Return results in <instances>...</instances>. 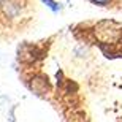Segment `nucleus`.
<instances>
[{"mask_svg":"<svg viewBox=\"0 0 122 122\" xmlns=\"http://www.w3.org/2000/svg\"><path fill=\"white\" fill-rule=\"evenodd\" d=\"M2 6H3V11H5V14H6L8 18L18 16V13L21 11V6H19L16 2H13V0H3Z\"/></svg>","mask_w":122,"mask_h":122,"instance_id":"1","label":"nucleus"},{"mask_svg":"<svg viewBox=\"0 0 122 122\" xmlns=\"http://www.w3.org/2000/svg\"><path fill=\"white\" fill-rule=\"evenodd\" d=\"M43 3L48 6L49 10H52L54 13H57V11H60V5L57 3V2H54V0H43Z\"/></svg>","mask_w":122,"mask_h":122,"instance_id":"2","label":"nucleus"},{"mask_svg":"<svg viewBox=\"0 0 122 122\" xmlns=\"http://www.w3.org/2000/svg\"><path fill=\"white\" fill-rule=\"evenodd\" d=\"M94 2H97V3H105L106 0H94Z\"/></svg>","mask_w":122,"mask_h":122,"instance_id":"3","label":"nucleus"},{"mask_svg":"<svg viewBox=\"0 0 122 122\" xmlns=\"http://www.w3.org/2000/svg\"><path fill=\"white\" fill-rule=\"evenodd\" d=\"M2 3H3V0H0V5H2Z\"/></svg>","mask_w":122,"mask_h":122,"instance_id":"4","label":"nucleus"}]
</instances>
